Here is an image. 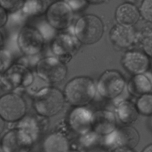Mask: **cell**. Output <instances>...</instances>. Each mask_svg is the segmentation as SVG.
I'll return each instance as SVG.
<instances>
[{"mask_svg": "<svg viewBox=\"0 0 152 152\" xmlns=\"http://www.w3.org/2000/svg\"><path fill=\"white\" fill-rule=\"evenodd\" d=\"M96 87L91 78L77 77L70 80L64 91L65 100L75 107H85L90 103L96 94Z\"/></svg>", "mask_w": 152, "mask_h": 152, "instance_id": "obj_1", "label": "cell"}, {"mask_svg": "<svg viewBox=\"0 0 152 152\" xmlns=\"http://www.w3.org/2000/svg\"><path fill=\"white\" fill-rule=\"evenodd\" d=\"M64 94L59 89L45 87L35 94L34 107L37 114L46 118L60 112L65 102Z\"/></svg>", "mask_w": 152, "mask_h": 152, "instance_id": "obj_2", "label": "cell"}, {"mask_svg": "<svg viewBox=\"0 0 152 152\" xmlns=\"http://www.w3.org/2000/svg\"><path fill=\"white\" fill-rule=\"evenodd\" d=\"M74 33L80 43L84 45L95 44L100 40L103 35V22L95 15H85L76 22Z\"/></svg>", "mask_w": 152, "mask_h": 152, "instance_id": "obj_3", "label": "cell"}, {"mask_svg": "<svg viewBox=\"0 0 152 152\" xmlns=\"http://www.w3.org/2000/svg\"><path fill=\"white\" fill-rule=\"evenodd\" d=\"M140 139V134L137 129L131 126H125L102 137L100 142L105 149L113 151L119 148L134 149L139 144Z\"/></svg>", "mask_w": 152, "mask_h": 152, "instance_id": "obj_4", "label": "cell"}, {"mask_svg": "<svg viewBox=\"0 0 152 152\" xmlns=\"http://www.w3.org/2000/svg\"><path fill=\"white\" fill-rule=\"evenodd\" d=\"M26 111V102L18 94L10 92L0 96V117L6 123L20 121Z\"/></svg>", "mask_w": 152, "mask_h": 152, "instance_id": "obj_5", "label": "cell"}, {"mask_svg": "<svg viewBox=\"0 0 152 152\" xmlns=\"http://www.w3.org/2000/svg\"><path fill=\"white\" fill-rule=\"evenodd\" d=\"M38 77L49 84H59L65 80L68 69L65 62L57 57H46L37 64Z\"/></svg>", "mask_w": 152, "mask_h": 152, "instance_id": "obj_6", "label": "cell"}, {"mask_svg": "<svg viewBox=\"0 0 152 152\" xmlns=\"http://www.w3.org/2000/svg\"><path fill=\"white\" fill-rule=\"evenodd\" d=\"M35 140L25 130L15 128L6 132L0 140L2 152H30Z\"/></svg>", "mask_w": 152, "mask_h": 152, "instance_id": "obj_7", "label": "cell"}, {"mask_svg": "<svg viewBox=\"0 0 152 152\" xmlns=\"http://www.w3.org/2000/svg\"><path fill=\"white\" fill-rule=\"evenodd\" d=\"M126 87V80L117 71H105L99 77L96 90L101 96L107 99H114L121 94Z\"/></svg>", "mask_w": 152, "mask_h": 152, "instance_id": "obj_8", "label": "cell"}, {"mask_svg": "<svg viewBox=\"0 0 152 152\" xmlns=\"http://www.w3.org/2000/svg\"><path fill=\"white\" fill-rule=\"evenodd\" d=\"M45 39L39 29L31 26L23 27L17 36V45L22 53L34 56L42 50Z\"/></svg>", "mask_w": 152, "mask_h": 152, "instance_id": "obj_9", "label": "cell"}, {"mask_svg": "<svg viewBox=\"0 0 152 152\" xmlns=\"http://www.w3.org/2000/svg\"><path fill=\"white\" fill-rule=\"evenodd\" d=\"M74 10L65 1H57L48 7L47 22L55 30L68 28L72 22Z\"/></svg>", "mask_w": 152, "mask_h": 152, "instance_id": "obj_10", "label": "cell"}, {"mask_svg": "<svg viewBox=\"0 0 152 152\" xmlns=\"http://www.w3.org/2000/svg\"><path fill=\"white\" fill-rule=\"evenodd\" d=\"M3 79L11 88H27L34 81L32 73L22 64L12 65L4 73Z\"/></svg>", "mask_w": 152, "mask_h": 152, "instance_id": "obj_11", "label": "cell"}, {"mask_svg": "<svg viewBox=\"0 0 152 152\" xmlns=\"http://www.w3.org/2000/svg\"><path fill=\"white\" fill-rule=\"evenodd\" d=\"M94 113L86 107H75L68 117V124L73 132L81 136L92 130Z\"/></svg>", "mask_w": 152, "mask_h": 152, "instance_id": "obj_12", "label": "cell"}, {"mask_svg": "<svg viewBox=\"0 0 152 152\" xmlns=\"http://www.w3.org/2000/svg\"><path fill=\"white\" fill-rule=\"evenodd\" d=\"M80 48V41L77 37L70 34H60L54 39L51 45L53 53L64 62L71 59Z\"/></svg>", "mask_w": 152, "mask_h": 152, "instance_id": "obj_13", "label": "cell"}, {"mask_svg": "<svg viewBox=\"0 0 152 152\" xmlns=\"http://www.w3.org/2000/svg\"><path fill=\"white\" fill-rule=\"evenodd\" d=\"M151 58L143 51L133 50L125 53L122 59L123 68L134 75L143 74L151 68Z\"/></svg>", "mask_w": 152, "mask_h": 152, "instance_id": "obj_14", "label": "cell"}, {"mask_svg": "<svg viewBox=\"0 0 152 152\" xmlns=\"http://www.w3.org/2000/svg\"><path fill=\"white\" fill-rule=\"evenodd\" d=\"M137 33L133 27L120 24L114 25L110 31V39L114 46L119 48L131 47L137 39Z\"/></svg>", "mask_w": 152, "mask_h": 152, "instance_id": "obj_15", "label": "cell"}, {"mask_svg": "<svg viewBox=\"0 0 152 152\" xmlns=\"http://www.w3.org/2000/svg\"><path fill=\"white\" fill-rule=\"evenodd\" d=\"M116 129V118L112 112L101 110L94 113L92 124L94 132L103 137L111 133Z\"/></svg>", "mask_w": 152, "mask_h": 152, "instance_id": "obj_16", "label": "cell"}, {"mask_svg": "<svg viewBox=\"0 0 152 152\" xmlns=\"http://www.w3.org/2000/svg\"><path fill=\"white\" fill-rule=\"evenodd\" d=\"M141 17L139 8L130 2L123 3L117 7L115 18L118 24L126 26L133 27Z\"/></svg>", "mask_w": 152, "mask_h": 152, "instance_id": "obj_17", "label": "cell"}, {"mask_svg": "<svg viewBox=\"0 0 152 152\" xmlns=\"http://www.w3.org/2000/svg\"><path fill=\"white\" fill-rule=\"evenodd\" d=\"M129 91L132 94L140 96L152 93V72L148 71L141 74L134 75L129 83Z\"/></svg>", "mask_w": 152, "mask_h": 152, "instance_id": "obj_18", "label": "cell"}, {"mask_svg": "<svg viewBox=\"0 0 152 152\" xmlns=\"http://www.w3.org/2000/svg\"><path fill=\"white\" fill-rule=\"evenodd\" d=\"M70 141L62 133H53L44 140L43 152H68L70 150Z\"/></svg>", "mask_w": 152, "mask_h": 152, "instance_id": "obj_19", "label": "cell"}, {"mask_svg": "<svg viewBox=\"0 0 152 152\" xmlns=\"http://www.w3.org/2000/svg\"><path fill=\"white\" fill-rule=\"evenodd\" d=\"M118 120L125 126L134 124L139 117V111L136 104L129 100H124L120 102L116 110Z\"/></svg>", "mask_w": 152, "mask_h": 152, "instance_id": "obj_20", "label": "cell"}, {"mask_svg": "<svg viewBox=\"0 0 152 152\" xmlns=\"http://www.w3.org/2000/svg\"><path fill=\"white\" fill-rule=\"evenodd\" d=\"M47 9L45 0H25L21 10L27 17L42 14Z\"/></svg>", "mask_w": 152, "mask_h": 152, "instance_id": "obj_21", "label": "cell"}, {"mask_svg": "<svg viewBox=\"0 0 152 152\" xmlns=\"http://www.w3.org/2000/svg\"><path fill=\"white\" fill-rule=\"evenodd\" d=\"M18 123H19V124L16 127L25 130V132L30 134L35 140H37L39 134L40 129L39 126L38 125L39 122L36 120L35 117H25Z\"/></svg>", "mask_w": 152, "mask_h": 152, "instance_id": "obj_22", "label": "cell"}, {"mask_svg": "<svg viewBox=\"0 0 152 152\" xmlns=\"http://www.w3.org/2000/svg\"><path fill=\"white\" fill-rule=\"evenodd\" d=\"M136 106L140 114L147 117L152 116V93L142 95L137 100Z\"/></svg>", "mask_w": 152, "mask_h": 152, "instance_id": "obj_23", "label": "cell"}, {"mask_svg": "<svg viewBox=\"0 0 152 152\" xmlns=\"http://www.w3.org/2000/svg\"><path fill=\"white\" fill-rule=\"evenodd\" d=\"M142 50L152 59V28H145L140 37Z\"/></svg>", "mask_w": 152, "mask_h": 152, "instance_id": "obj_24", "label": "cell"}, {"mask_svg": "<svg viewBox=\"0 0 152 152\" xmlns=\"http://www.w3.org/2000/svg\"><path fill=\"white\" fill-rule=\"evenodd\" d=\"M25 0H0V6L8 13H15L22 9Z\"/></svg>", "mask_w": 152, "mask_h": 152, "instance_id": "obj_25", "label": "cell"}, {"mask_svg": "<svg viewBox=\"0 0 152 152\" xmlns=\"http://www.w3.org/2000/svg\"><path fill=\"white\" fill-rule=\"evenodd\" d=\"M139 10L141 17L152 24V0H142Z\"/></svg>", "mask_w": 152, "mask_h": 152, "instance_id": "obj_26", "label": "cell"}, {"mask_svg": "<svg viewBox=\"0 0 152 152\" xmlns=\"http://www.w3.org/2000/svg\"><path fill=\"white\" fill-rule=\"evenodd\" d=\"M11 60L9 52L4 50L0 51V73L5 72L11 66Z\"/></svg>", "mask_w": 152, "mask_h": 152, "instance_id": "obj_27", "label": "cell"}, {"mask_svg": "<svg viewBox=\"0 0 152 152\" xmlns=\"http://www.w3.org/2000/svg\"><path fill=\"white\" fill-rule=\"evenodd\" d=\"M65 1L71 6L74 12L83 8V7L88 3L86 0H66Z\"/></svg>", "mask_w": 152, "mask_h": 152, "instance_id": "obj_28", "label": "cell"}, {"mask_svg": "<svg viewBox=\"0 0 152 152\" xmlns=\"http://www.w3.org/2000/svg\"><path fill=\"white\" fill-rule=\"evenodd\" d=\"M9 13L0 6V28L5 26L8 22Z\"/></svg>", "mask_w": 152, "mask_h": 152, "instance_id": "obj_29", "label": "cell"}, {"mask_svg": "<svg viewBox=\"0 0 152 152\" xmlns=\"http://www.w3.org/2000/svg\"><path fill=\"white\" fill-rule=\"evenodd\" d=\"M111 152H135L134 151V149H132V148H117V149L114 150Z\"/></svg>", "mask_w": 152, "mask_h": 152, "instance_id": "obj_30", "label": "cell"}, {"mask_svg": "<svg viewBox=\"0 0 152 152\" xmlns=\"http://www.w3.org/2000/svg\"><path fill=\"white\" fill-rule=\"evenodd\" d=\"M5 123L6 122L0 117V135L3 133L5 129Z\"/></svg>", "mask_w": 152, "mask_h": 152, "instance_id": "obj_31", "label": "cell"}, {"mask_svg": "<svg viewBox=\"0 0 152 152\" xmlns=\"http://www.w3.org/2000/svg\"><path fill=\"white\" fill-rule=\"evenodd\" d=\"M4 46V37L2 33L0 31V51L3 50V48Z\"/></svg>", "mask_w": 152, "mask_h": 152, "instance_id": "obj_32", "label": "cell"}, {"mask_svg": "<svg viewBox=\"0 0 152 152\" xmlns=\"http://www.w3.org/2000/svg\"><path fill=\"white\" fill-rule=\"evenodd\" d=\"M86 1L88 3H91V4H99L105 2V1H107V0H86Z\"/></svg>", "mask_w": 152, "mask_h": 152, "instance_id": "obj_33", "label": "cell"}, {"mask_svg": "<svg viewBox=\"0 0 152 152\" xmlns=\"http://www.w3.org/2000/svg\"><path fill=\"white\" fill-rule=\"evenodd\" d=\"M142 152H152V143L149 144L143 148Z\"/></svg>", "mask_w": 152, "mask_h": 152, "instance_id": "obj_34", "label": "cell"}, {"mask_svg": "<svg viewBox=\"0 0 152 152\" xmlns=\"http://www.w3.org/2000/svg\"><path fill=\"white\" fill-rule=\"evenodd\" d=\"M68 152H81V151H79V150H77V149H70Z\"/></svg>", "mask_w": 152, "mask_h": 152, "instance_id": "obj_35", "label": "cell"}, {"mask_svg": "<svg viewBox=\"0 0 152 152\" xmlns=\"http://www.w3.org/2000/svg\"><path fill=\"white\" fill-rule=\"evenodd\" d=\"M150 124H151V129H152V116L151 117V120H150Z\"/></svg>", "mask_w": 152, "mask_h": 152, "instance_id": "obj_36", "label": "cell"}, {"mask_svg": "<svg viewBox=\"0 0 152 152\" xmlns=\"http://www.w3.org/2000/svg\"><path fill=\"white\" fill-rule=\"evenodd\" d=\"M151 68H152V59H151Z\"/></svg>", "mask_w": 152, "mask_h": 152, "instance_id": "obj_37", "label": "cell"}, {"mask_svg": "<svg viewBox=\"0 0 152 152\" xmlns=\"http://www.w3.org/2000/svg\"><path fill=\"white\" fill-rule=\"evenodd\" d=\"M0 150H1V145H0Z\"/></svg>", "mask_w": 152, "mask_h": 152, "instance_id": "obj_38", "label": "cell"}, {"mask_svg": "<svg viewBox=\"0 0 152 152\" xmlns=\"http://www.w3.org/2000/svg\"><path fill=\"white\" fill-rule=\"evenodd\" d=\"M0 152H2V151H0Z\"/></svg>", "mask_w": 152, "mask_h": 152, "instance_id": "obj_39", "label": "cell"}]
</instances>
